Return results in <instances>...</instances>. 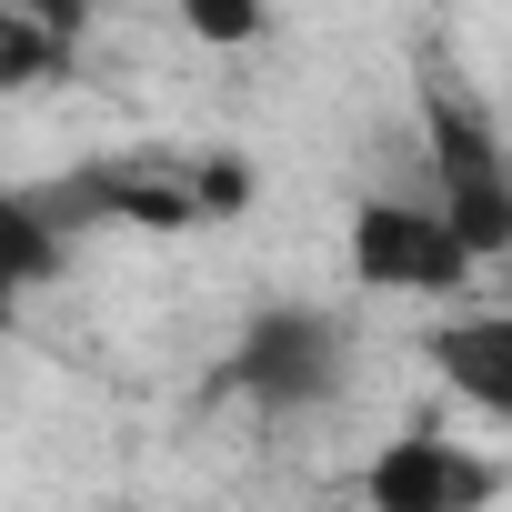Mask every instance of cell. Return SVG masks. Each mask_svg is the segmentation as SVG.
<instances>
[{
	"instance_id": "cell-1",
	"label": "cell",
	"mask_w": 512,
	"mask_h": 512,
	"mask_svg": "<svg viewBox=\"0 0 512 512\" xmlns=\"http://www.w3.org/2000/svg\"><path fill=\"white\" fill-rule=\"evenodd\" d=\"M472 272H482V262L462 251V231H452L432 201H402V191L352 201V282H362V292L442 302V292H462Z\"/></svg>"
},
{
	"instance_id": "cell-10",
	"label": "cell",
	"mask_w": 512,
	"mask_h": 512,
	"mask_svg": "<svg viewBox=\"0 0 512 512\" xmlns=\"http://www.w3.org/2000/svg\"><path fill=\"white\" fill-rule=\"evenodd\" d=\"M21 11H31V21H51L61 41H81V31H91V21L111 11V0H21Z\"/></svg>"
},
{
	"instance_id": "cell-5",
	"label": "cell",
	"mask_w": 512,
	"mask_h": 512,
	"mask_svg": "<svg viewBox=\"0 0 512 512\" xmlns=\"http://www.w3.org/2000/svg\"><path fill=\"white\" fill-rule=\"evenodd\" d=\"M432 372H442L482 422H512V322H502V312L442 322V332H432Z\"/></svg>"
},
{
	"instance_id": "cell-11",
	"label": "cell",
	"mask_w": 512,
	"mask_h": 512,
	"mask_svg": "<svg viewBox=\"0 0 512 512\" xmlns=\"http://www.w3.org/2000/svg\"><path fill=\"white\" fill-rule=\"evenodd\" d=\"M11 312H21V302H0V322H11Z\"/></svg>"
},
{
	"instance_id": "cell-4",
	"label": "cell",
	"mask_w": 512,
	"mask_h": 512,
	"mask_svg": "<svg viewBox=\"0 0 512 512\" xmlns=\"http://www.w3.org/2000/svg\"><path fill=\"white\" fill-rule=\"evenodd\" d=\"M502 492V462L442 442V432H392L372 462H362V502L372 512H482Z\"/></svg>"
},
{
	"instance_id": "cell-8",
	"label": "cell",
	"mask_w": 512,
	"mask_h": 512,
	"mask_svg": "<svg viewBox=\"0 0 512 512\" xmlns=\"http://www.w3.org/2000/svg\"><path fill=\"white\" fill-rule=\"evenodd\" d=\"M181 181H191V221H241L251 211V161H231V151L191 161Z\"/></svg>"
},
{
	"instance_id": "cell-2",
	"label": "cell",
	"mask_w": 512,
	"mask_h": 512,
	"mask_svg": "<svg viewBox=\"0 0 512 512\" xmlns=\"http://www.w3.org/2000/svg\"><path fill=\"white\" fill-rule=\"evenodd\" d=\"M432 211L462 231L472 262L512 251V161L472 101H432Z\"/></svg>"
},
{
	"instance_id": "cell-3",
	"label": "cell",
	"mask_w": 512,
	"mask_h": 512,
	"mask_svg": "<svg viewBox=\"0 0 512 512\" xmlns=\"http://www.w3.org/2000/svg\"><path fill=\"white\" fill-rule=\"evenodd\" d=\"M231 382L262 402V412H312V402H332V392H342V322L312 312V302H272L262 322L241 332Z\"/></svg>"
},
{
	"instance_id": "cell-7",
	"label": "cell",
	"mask_w": 512,
	"mask_h": 512,
	"mask_svg": "<svg viewBox=\"0 0 512 512\" xmlns=\"http://www.w3.org/2000/svg\"><path fill=\"white\" fill-rule=\"evenodd\" d=\"M71 71V41L51 31V21H31L21 0H0V101L11 91H41V81H61Z\"/></svg>"
},
{
	"instance_id": "cell-9",
	"label": "cell",
	"mask_w": 512,
	"mask_h": 512,
	"mask_svg": "<svg viewBox=\"0 0 512 512\" xmlns=\"http://www.w3.org/2000/svg\"><path fill=\"white\" fill-rule=\"evenodd\" d=\"M272 21V0H181V31L211 41V51H241V41H262Z\"/></svg>"
},
{
	"instance_id": "cell-6",
	"label": "cell",
	"mask_w": 512,
	"mask_h": 512,
	"mask_svg": "<svg viewBox=\"0 0 512 512\" xmlns=\"http://www.w3.org/2000/svg\"><path fill=\"white\" fill-rule=\"evenodd\" d=\"M61 272H71V231H61V211L0 181V302H21V292H41V282H61Z\"/></svg>"
}]
</instances>
